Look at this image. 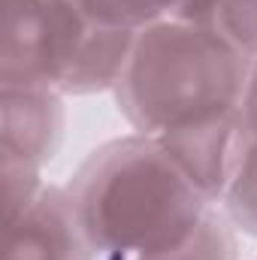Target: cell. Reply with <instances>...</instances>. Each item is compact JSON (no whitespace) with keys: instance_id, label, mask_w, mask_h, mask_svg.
I'll return each mask as SVG.
<instances>
[{"instance_id":"5","label":"cell","mask_w":257,"mask_h":260,"mask_svg":"<svg viewBox=\"0 0 257 260\" xmlns=\"http://www.w3.org/2000/svg\"><path fill=\"white\" fill-rule=\"evenodd\" d=\"M64 94L43 85H0V157L43 170L64 139Z\"/></svg>"},{"instance_id":"3","label":"cell","mask_w":257,"mask_h":260,"mask_svg":"<svg viewBox=\"0 0 257 260\" xmlns=\"http://www.w3.org/2000/svg\"><path fill=\"white\" fill-rule=\"evenodd\" d=\"M0 85H43L64 97L115 91L136 30L97 24L76 0H3Z\"/></svg>"},{"instance_id":"2","label":"cell","mask_w":257,"mask_h":260,"mask_svg":"<svg viewBox=\"0 0 257 260\" xmlns=\"http://www.w3.org/2000/svg\"><path fill=\"white\" fill-rule=\"evenodd\" d=\"M248 73L251 58L221 34L170 15L136 30L115 100L136 133L160 139L236 115Z\"/></svg>"},{"instance_id":"7","label":"cell","mask_w":257,"mask_h":260,"mask_svg":"<svg viewBox=\"0 0 257 260\" xmlns=\"http://www.w3.org/2000/svg\"><path fill=\"white\" fill-rule=\"evenodd\" d=\"M142 260H239V242L236 227L224 215L221 206H212L203 224L194 230L185 242H179L170 251H160L154 257Z\"/></svg>"},{"instance_id":"8","label":"cell","mask_w":257,"mask_h":260,"mask_svg":"<svg viewBox=\"0 0 257 260\" xmlns=\"http://www.w3.org/2000/svg\"><path fill=\"white\" fill-rule=\"evenodd\" d=\"M221 209L236 230L257 236V139L251 136L242 139V151H239L233 179L224 191Z\"/></svg>"},{"instance_id":"13","label":"cell","mask_w":257,"mask_h":260,"mask_svg":"<svg viewBox=\"0 0 257 260\" xmlns=\"http://www.w3.org/2000/svg\"><path fill=\"white\" fill-rule=\"evenodd\" d=\"M239 121H242V133L257 139V58L251 61L245 97H242V106H239Z\"/></svg>"},{"instance_id":"11","label":"cell","mask_w":257,"mask_h":260,"mask_svg":"<svg viewBox=\"0 0 257 260\" xmlns=\"http://www.w3.org/2000/svg\"><path fill=\"white\" fill-rule=\"evenodd\" d=\"M212 30L221 34L236 52L245 58H257V0H224L218 9Z\"/></svg>"},{"instance_id":"6","label":"cell","mask_w":257,"mask_h":260,"mask_svg":"<svg viewBox=\"0 0 257 260\" xmlns=\"http://www.w3.org/2000/svg\"><path fill=\"white\" fill-rule=\"evenodd\" d=\"M242 139H245V133H242V121L236 112L227 118H215V121H206L197 127L160 136L157 142L170 151V157L185 170V176L215 206H221L224 191L233 179L239 151H242Z\"/></svg>"},{"instance_id":"10","label":"cell","mask_w":257,"mask_h":260,"mask_svg":"<svg viewBox=\"0 0 257 260\" xmlns=\"http://www.w3.org/2000/svg\"><path fill=\"white\" fill-rule=\"evenodd\" d=\"M0 179H3V221L9 227L40 197L46 185H43V170L12 157H0Z\"/></svg>"},{"instance_id":"9","label":"cell","mask_w":257,"mask_h":260,"mask_svg":"<svg viewBox=\"0 0 257 260\" xmlns=\"http://www.w3.org/2000/svg\"><path fill=\"white\" fill-rule=\"evenodd\" d=\"M76 3L97 24L127 27V30H142L160 18H170L179 6V0H76Z\"/></svg>"},{"instance_id":"1","label":"cell","mask_w":257,"mask_h":260,"mask_svg":"<svg viewBox=\"0 0 257 260\" xmlns=\"http://www.w3.org/2000/svg\"><path fill=\"white\" fill-rule=\"evenodd\" d=\"M67 191L97 260H142L170 251L215 206L145 133L94 148Z\"/></svg>"},{"instance_id":"4","label":"cell","mask_w":257,"mask_h":260,"mask_svg":"<svg viewBox=\"0 0 257 260\" xmlns=\"http://www.w3.org/2000/svg\"><path fill=\"white\" fill-rule=\"evenodd\" d=\"M3 260H97L67 188L46 185L6 227Z\"/></svg>"},{"instance_id":"12","label":"cell","mask_w":257,"mask_h":260,"mask_svg":"<svg viewBox=\"0 0 257 260\" xmlns=\"http://www.w3.org/2000/svg\"><path fill=\"white\" fill-rule=\"evenodd\" d=\"M224 6V0H179L173 18H182V21H191V24H203V27H212L218 9Z\"/></svg>"}]
</instances>
